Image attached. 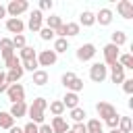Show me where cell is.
<instances>
[{
	"mask_svg": "<svg viewBox=\"0 0 133 133\" xmlns=\"http://www.w3.org/2000/svg\"><path fill=\"white\" fill-rule=\"evenodd\" d=\"M46 108H48V100L46 98H35L31 102V106H27V114H29L31 123L42 125L44 118H46Z\"/></svg>",
	"mask_w": 133,
	"mask_h": 133,
	"instance_id": "cell-1",
	"label": "cell"
},
{
	"mask_svg": "<svg viewBox=\"0 0 133 133\" xmlns=\"http://www.w3.org/2000/svg\"><path fill=\"white\" fill-rule=\"evenodd\" d=\"M25 10H29V2L27 0H10L6 6V15L10 19H19V15H23Z\"/></svg>",
	"mask_w": 133,
	"mask_h": 133,
	"instance_id": "cell-2",
	"label": "cell"
},
{
	"mask_svg": "<svg viewBox=\"0 0 133 133\" xmlns=\"http://www.w3.org/2000/svg\"><path fill=\"white\" fill-rule=\"evenodd\" d=\"M106 77H108V66L104 62H94L89 66V79L94 83H102V81H106Z\"/></svg>",
	"mask_w": 133,
	"mask_h": 133,
	"instance_id": "cell-3",
	"label": "cell"
},
{
	"mask_svg": "<svg viewBox=\"0 0 133 133\" xmlns=\"http://www.w3.org/2000/svg\"><path fill=\"white\" fill-rule=\"evenodd\" d=\"M96 46L91 44V42H87V44H81L79 48H77V52H75V56H77V60H81V62H87V60H91L94 56H96Z\"/></svg>",
	"mask_w": 133,
	"mask_h": 133,
	"instance_id": "cell-4",
	"label": "cell"
},
{
	"mask_svg": "<svg viewBox=\"0 0 133 133\" xmlns=\"http://www.w3.org/2000/svg\"><path fill=\"white\" fill-rule=\"evenodd\" d=\"M6 96H8V100H10L12 104H17V102H25V87H23L21 83H12V85H8Z\"/></svg>",
	"mask_w": 133,
	"mask_h": 133,
	"instance_id": "cell-5",
	"label": "cell"
},
{
	"mask_svg": "<svg viewBox=\"0 0 133 133\" xmlns=\"http://www.w3.org/2000/svg\"><path fill=\"white\" fill-rule=\"evenodd\" d=\"M29 31H33V33H37L42 27H44V15L35 8V10H31V15H29V21H27V25H25Z\"/></svg>",
	"mask_w": 133,
	"mask_h": 133,
	"instance_id": "cell-6",
	"label": "cell"
},
{
	"mask_svg": "<svg viewBox=\"0 0 133 133\" xmlns=\"http://www.w3.org/2000/svg\"><path fill=\"white\" fill-rule=\"evenodd\" d=\"M35 58H37V64H39V66H52V64H56L58 54H56L54 50H39V54H37Z\"/></svg>",
	"mask_w": 133,
	"mask_h": 133,
	"instance_id": "cell-7",
	"label": "cell"
},
{
	"mask_svg": "<svg viewBox=\"0 0 133 133\" xmlns=\"http://www.w3.org/2000/svg\"><path fill=\"white\" fill-rule=\"evenodd\" d=\"M102 54H104V64L106 66H112L116 60H118V48L114 46V44H106L104 46V50H102Z\"/></svg>",
	"mask_w": 133,
	"mask_h": 133,
	"instance_id": "cell-8",
	"label": "cell"
},
{
	"mask_svg": "<svg viewBox=\"0 0 133 133\" xmlns=\"http://www.w3.org/2000/svg\"><path fill=\"white\" fill-rule=\"evenodd\" d=\"M96 112H98V116L104 118V121L116 116V108H114L110 102H98V104H96Z\"/></svg>",
	"mask_w": 133,
	"mask_h": 133,
	"instance_id": "cell-9",
	"label": "cell"
},
{
	"mask_svg": "<svg viewBox=\"0 0 133 133\" xmlns=\"http://www.w3.org/2000/svg\"><path fill=\"white\" fill-rule=\"evenodd\" d=\"M108 69H110V81H112V83L118 85V83H123V81L127 79V77H125V69H123L118 62H114V64L108 66Z\"/></svg>",
	"mask_w": 133,
	"mask_h": 133,
	"instance_id": "cell-10",
	"label": "cell"
},
{
	"mask_svg": "<svg viewBox=\"0 0 133 133\" xmlns=\"http://www.w3.org/2000/svg\"><path fill=\"white\" fill-rule=\"evenodd\" d=\"M116 12H118L123 19H133V2L121 0V2L116 4Z\"/></svg>",
	"mask_w": 133,
	"mask_h": 133,
	"instance_id": "cell-11",
	"label": "cell"
},
{
	"mask_svg": "<svg viewBox=\"0 0 133 133\" xmlns=\"http://www.w3.org/2000/svg\"><path fill=\"white\" fill-rule=\"evenodd\" d=\"M112 19H114V15H112V10H110V8H100V10L96 12V23H100L102 27L110 25V23H112Z\"/></svg>",
	"mask_w": 133,
	"mask_h": 133,
	"instance_id": "cell-12",
	"label": "cell"
},
{
	"mask_svg": "<svg viewBox=\"0 0 133 133\" xmlns=\"http://www.w3.org/2000/svg\"><path fill=\"white\" fill-rule=\"evenodd\" d=\"M48 81H50V75H48L46 69H37V71L33 73V77H31V83L37 85V87H44Z\"/></svg>",
	"mask_w": 133,
	"mask_h": 133,
	"instance_id": "cell-13",
	"label": "cell"
},
{
	"mask_svg": "<svg viewBox=\"0 0 133 133\" xmlns=\"http://www.w3.org/2000/svg\"><path fill=\"white\" fill-rule=\"evenodd\" d=\"M6 29L10 33H15V35H21L25 31V23L21 19H6Z\"/></svg>",
	"mask_w": 133,
	"mask_h": 133,
	"instance_id": "cell-14",
	"label": "cell"
},
{
	"mask_svg": "<svg viewBox=\"0 0 133 133\" xmlns=\"http://www.w3.org/2000/svg\"><path fill=\"white\" fill-rule=\"evenodd\" d=\"M60 102H62L64 110H66V108H69V110H73V108H77V106H79V94L66 91V94H64V98H62Z\"/></svg>",
	"mask_w": 133,
	"mask_h": 133,
	"instance_id": "cell-15",
	"label": "cell"
},
{
	"mask_svg": "<svg viewBox=\"0 0 133 133\" xmlns=\"http://www.w3.org/2000/svg\"><path fill=\"white\" fill-rule=\"evenodd\" d=\"M8 114L17 121V118H23V116H27V104L25 102H17V104H12L10 106V110H8Z\"/></svg>",
	"mask_w": 133,
	"mask_h": 133,
	"instance_id": "cell-16",
	"label": "cell"
},
{
	"mask_svg": "<svg viewBox=\"0 0 133 133\" xmlns=\"http://www.w3.org/2000/svg\"><path fill=\"white\" fill-rule=\"evenodd\" d=\"M0 54H2L4 60L10 58V56H15V48H12V42H10L8 37H2V39H0Z\"/></svg>",
	"mask_w": 133,
	"mask_h": 133,
	"instance_id": "cell-17",
	"label": "cell"
},
{
	"mask_svg": "<svg viewBox=\"0 0 133 133\" xmlns=\"http://www.w3.org/2000/svg\"><path fill=\"white\" fill-rule=\"evenodd\" d=\"M50 127H52L54 133H66V131H69V123H66L62 116H54L52 123H50Z\"/></svg>",
	"mask_w": 133,
	"mask_h": 133,
	"instance_id": "cell-18",
	"label": "cell"
},
{
	"mask_svg": "<svg viewBox=\"0 0 133 133\" xmlns=\"http://www.w3.org/2000/svg\"><path fill=\"white\" fill-rule=\"evenodd\" d=\"M23 66H15V69H10L8 73H6V83L8 85H12V83H19L21 81V77H23Z\"/></svg>",
	"mask_w": 133,
	"mask_h": 133,
	"instance_id": "cell-19",
	"label": "cell"
},
{
	"mask_svg": "<svg viewBox=\"0 0 133 133\" xmlns=\"http://www.w3.org/2000/svg\"><path fill=\"white\" fill-rule=\"evenodd\" d=\"M96 23V12H91V10H83L81 15H79V27L83 25V27H91Z\"/></svg>",
	"mask_w": 133,
	"mask_h": 133,
	"instance_id": "cell-20",
	"label": "cell"
},
{
	"mask_svg": "<svg viewBox=\"0 0 133 133\" xmlns=\"http://www.w3.org/2000/svg\"><path fill=\"white\" fill-rule=\"evenodd\" d=\"M110 44H114L116 48H121L123 44H127V33H125V31H121V29L112 31V35H110Z\"/></svg>",
	"mask_w": 133,
	"mask_h": 133,
	"instance_id": "cell-21",
	"label": "cell"
},
{
	"mask_svg": "<svg viewBox=\"0 0 133 133\" xmlns=\"http://www.w3.org/2000/svg\"><path fill=\"white\" fill-rule=\"evenodd\" d=\"M85 129H87V133H104V127H102L100 118H89L85 123Z\"/></svg>",
	"mask_w": 133,
	"mask_h": 133,
	"instance_id": "cell-22",
	"label": "cell"
},
{
	"mask_svg": "<svg viewBox=\"0 0 133 133\" xmlns=\"http://www.w3.org/2000/svg\"><path fill=\"white\" fill-rule=\"evenodd\" d=\"M44 23H46V27H48V29L56 31V29L62 25V19H60L58 15H50V17H44Z\"/></svg>",
	"mask_w": 133,
	"mask_h": 133,
	"instance_id": "cell-23",
	"label": "cell"
},
{
	"mask_svg": "<svg viewBox=\"0 0 133 133\" xmlns=\"http://www.w3.org/2000/svg\"><path fill=\"white\" fill-rule=\"evenodd\" d=\"M62 27H64V37H66V39H69V37H75V35H79V31H81L79 23H64Z\"/></svg>",
	"mask_w": 133,
	"mask_h": 133,
	"instance_id": "cell-24",
	"label": "cell"
},
{
	"mask_svg": "<svg viewBox=\"0 0 133 133\" xmlns=\"http://www.w3.org/2000/svg\"><path fill=\"white\" fill-rule=\"evenodd\" d=\"M56 54H62V52H66L69 50V39L66 37H56L54 39V48H52Z\"/></svg>",
	"mask_w": 133,
	"mask_h": 133,
	"instance_id": "cell-25",
	"label": "cell"
},
{
	"mask_svg": "<svg viewBox=\"0 0 133 133\" xmlns=\"http://www.w3.org/2000/svg\"><path fill=\"white\" fill-rule=\"evenodd\" d=\"M10 127H15V118L8 112L0 110V129H10Z\"/></svg>",
	"mask_w": 133,
	"mask_h": 133,
	"instance_id": "cell-26",
	"label": "cell"
},
{
	"mask_svg": "<svg viewBox=\"0 0 133 133\" xmlns=\"http://www.w3.org/2000/svg\"><path fill=\"white\" fill-rule=\"evenodd\" d=\"M19 60L23 62V60H31V58H35L37 56V52H35V48H31V46H25L23 50H19Z\"/></svg>",
	"mask_w": 133,
	"mask_h": 133,
	"instance_id": "cell-27",
	"label": "cell"
},
{
	"mask_svg": "<svg viewBox=\"0 0 133 133\" xmlns=\"http://www.w3.org/2000/svg\"><path fill=\"white\" fill-rule=\"evenodd\" d=\"M121 133H131V129H133V123H131V116H121V121H118V127H116Z\"/></svg>",
	"mask_w": 133,
	"mask_h": 133,
	"instance_id": "cell-28",
	"label": "cell"
},
{
	"mask_svg": "<svg viewBox=\"0 0 133 133\" xmlns=\"http://www.w3.org/2000/svg\"><path fill=\"white\" fill-rule=\"evenodd\" d=\"M123 69H133V56L131 54H118V60H116Z\"/></svg>",
	"mask_w": 133,
	"mask_h": 133,
	"instance_id": "cell-29",
	"label": "cell"
},
{
	"mask_svg": "<svg viewBox=\"0 0 133 133\" xmlns=\"http://www.w3.org/2000/svg\"><path fill=\"white\" fill-rule=\"evenodd\" d=\"M48 106H50V112H52L54 116H62L64 106H62V102H60V100H54V102H50Z\"/></svg>",
	"mask_w": 133,
	"mask_h": 133,
	"instance_id": "cell-30",
	"label": "cell"
},
{
	"mask_svg": "<svg viewBox=\"0 0 133 133\" xmlns=\"http://www.w3.org/2000/svg\"><path fill=\"white\" fill-rule=\"evenodd\" d=\"M85 116H87V112H85L83 108H79V106L71 110V118H73L75 123H83V121H85Z\"/></svg>",
	"mask_w": 133,
	"mask_h": 133,
	"instance_id": "cell-31",
	"label": "cell"
},
{
	"mask_svg": "<svg viewBox=\"0 0 133 133\" xmlns=\"http://www.w3.org/2000/svg\"><path fill=\"white\" fill-rule=\"evenodd\" d=\"M10 42H12V48H15V50H23V48L27 46V39H25L23 33H21V35H15Z\"/></svg>",
	"mask_w": 133,
	"mask_h": 133,
	"instance_id": "cell-32",
	"label": "cell"
},
{
	"mask_svg": "<svg viewBox=\"0 0 133 133\" xmlns=\"http://www.w3.org/2000/svg\"><path fill=\"white\" fill-rule=\"evenodd\" d=\"M21 66H23V71H31V73H35V71L39 69V64H37V58H31V60H23V62H21Z\"/></svg>",
	"mask_w": 133,
	"mask_h": 133,
	"instance_id": "cell-33",
	"label": "cell"
},
{
	"mask_svg": "<svg viewBox=\"0 0 133 133\" xmlns=\"http://www.w3.org/2000/svg\"><path fill=\"white\" fill-rule=\"evenodd\" d=\"M75 77H77V75H75L73 71H66V73H62V77H60V83H62V85L69 89V85L75 81Z\"/></svg>",
	"mask_w": 133,
	"mask_h": 133,
	"instance_id": "cell-34",
	"label": "cell"
},
{
	"mask_svg": "<svg viewBox=\"0 0 133 133\" xmlns=\"http://www.w3.org/2000/svg\"><path fill=\"white\" fill-rule=\"evenodd\" d=\"M37 33H39V37H42L44 42H50V39H54V31H52V29H48V27H42Z\"/></svg>",
	"mask_w": 133,
	"mask_h": 133,
	"instance_id": "cell-35",
	"label": "cell"
},
{
	"mask_svg": "<svg viewBox=\"0 0 133 133\" xmlns=\"http://www.w3.org/2000/svg\"><path fill=\"white\" fill-rule=\"evenodd\" d=\"M4 66L10 71V69H15V66H21V60H19V56L15 54V56H10V58H6L4 60Z\"/></svg>",
	"mask_w": 133,
	"mask_h": 133,
	"instance_id": "cell-36",
	"label": "cell"
},
{
	"mask_svg": "<svg viewBox=\"0 0 133 133\" xmlns=\"http://www.w3.org/2000/svg\"><path fill=\"white\" fill-rule=\"evenodd\" d=\"M6 89H8V83H6V73H4V71H0V94H6Z\"/></svg>",
	"mask_w": 133,
	"mask_h": 133,
	"instance_id": "cell-37",
	"label": "cell"
},
{
	"mask_svg": "<svg viewBox=\"0 0 133 133\" xmlns=\"http://www.w3.org/2000/svg\"><path fill=\"white\" fill-rule=\"evenodd\" d=\"M52 6H54L52 0H39V8H37V10H39V12H42V10H52Z\"/></svg>",
	"mask_w": 133,
	"mask_h": 133,
	"instance_id": "cell-38",
	"label": "cell"
},
{
	"mask_svg": "<svg viewBox=\"0 0 133 133\" xmlns=\"http://www.w3.org/2000/svg\"><path fill=\"white\" fill-rule=\"evenodd\" d=\"M123 89H125V94H133V79H125L123 81Z\"/></svg>",
	"mask_w": 133,
	"mask_h": 133,
	"instance_id": "cell-39",
	"label": "cell"
},
{
	"mask_svg": "<svg viewBox=\"0 0 133 133\" xmlns=\"http://www.w3.org/2000/svg\"><path fill=\"white\" fill-rule=\"evenodd\" d=\"M118 121H121V114H116V116H112V118H108V121H104L110 129H116L118 127Z\"/></svg>",
	"mask_w": 133,
	"mask_h": 133,
	"instance_id": "cell-40",
	"label": "cell"
},
{
	"mask_svg": "<svg viewBox=\"0 0 133 133\" xmlns=\"http://www.w3.org/2000/svg\"><path fill=\"white\" fill-rule=\"evenodd\" d=\"M37 127H39V125H35V123L29 121V123L23 127V133H37Z\"/></svg>",
	"mask_w": 133,
	"mask_h": 133,
	"instance_id": "cell-41",
	"label": "cell"
},
{
	"mask_svg": "<svg viewBox=\"0 0 133 133\" xmlns=\"http://www.w3.org/2000/svg\"><path fill=\"white\" fill-rule=\"evenodd\" d=\"M71 131H73V133H87V129H85V123H75Z\"/></svg>",
	"mask_w": 133,
	"mask_h": 133,
	"instance_id": "cell-42",
	"label": "cell"
},
{
	"mask_svg": "<svg viewBox=\"0 0 133 133\" xmlns=\"http://www.w3.org/2000/svg\"><path fill=\"white\" fill-rule=\"evenodd\" d=\"M37 133H54V131H52V127H50V125H46V123H42V125L37 127Z\"/></svg>",
	"mask_w": 133,
	"mask_h": 133,
	"instance_id": "cell-43",
	"label": "cell"
},
{
	"mask_svg": "<svg viewBox=\"0 0 133 133\" xmlns=\"http://www.w3.org/2000/svg\"><path fill=\"white\" fill-rule=\"evenodd\" d=\"M8 133H23V127H10Z\"/></svg>",
	"mask_w": 133,
	"mask_h": 133,
	"instance_id": "cell-44",
	"label": "cell"
},
{
	"mask_svg": "<svg viewBox=\"0 0 133 133\" xmlns=\"http://www.w3.org/2000/svg\"><path fill=\"white\" fill-rule=\"evenodd\" d=\"M4 17H6V6L0 4V19H4Z\"/></svg>",
	"mask_w": 133,
	"mask_h": 133,
	"instance_id": "cell-45",
	"label": "cell"
},
{
	"mask_svg": "<svg viewBox=\"0 0 133 133\" xmlns=\"http://www.w3.org/2000/svg\"><path fill=\"white\" fill-rule=\"evenodd\" d=\"M110 133H121V131L118 129H110Z\"/></svg>",
	"mask_w": 133,
	"mask_h": 133,
	"instance_id": "cell-46",
	"label": "cell"
},
{
	"mask_svg": "<svg viewBox=\"0 0 133 133\" xmlns=\"http://www.w3.org/2000/svg\"><path fill=\"white\" fill-rule=\"evenodd\" d=\"M66 133H73V131H71V129H69V131H66Z\"/></svg>",
	"mask_w": 133,
	"mask_h": 133,
	"instance_id": "cell-47",
	"label": "cell"
}]
</instances>
